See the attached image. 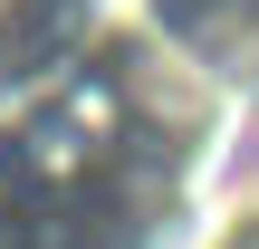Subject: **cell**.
Segmentation results:
<instances>
[{
	"instance_id": "6da1fadb",
	"label": "cell",
	"mask_w": 259,
	"mask_h": 249,
	"mask_svg": "<svg viewBox=\"0 0 259 249\" xmlns=\"http://www.w3.org/2000/svg\"><path fill=\"white\" fill-rule=\"evenodd\" d=\"M192 77H259V0H144Z\"/></svg>"
}]
</instances>
